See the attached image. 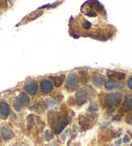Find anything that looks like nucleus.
<instances>
[{"label":"nucleus","instance_id":"23","mask_svg":"<svg viewBox=\"0 0 132 146\" xmlns=\"http://www.w3.org/2000/svg\"><path fill=\"white\" fill-rule=\"evenodd\" d=\"M87 14L89 16H96V13H95V12H87Z\"/></svg>","mask_w":132,"mask_h":146},{"label":"nucleus","instance_id":"4","mask_svg":"<svg viewBox=\"0 0 132 146\" xmlns=\"http://www.w3.org/2000/svg\"><path fill=\"white\" fill-rule=\"evenodd\" d=\"M87 98H89V92H87V89L81 88L76 91V94H75V100H76V103L79 106L87 103Z\"/></svg>","mask_w":132,"mask_h":146},{"label":"nucleus","instance_id":"1","mask_svg":"<svg viewBox=\"0 0 132 146\" xmlns=\"http://www.w3.org/2000/svg\"><path fill=\"white\" fill-rule=\"evenodd\" d=\"M68 123V120L66 119V117H64L63 115H57L55 116L52 120V128L54 132L56 134L61 133V131L63 130L65 126Z\"/></svg>","mask_w":132,"mask_h":146},{"label":"nucleus","instance_id":"21","mask_svg":"<svg viewBox=\"0 0 132 146\" xmlns=\"http://www.w3.org/2000/svg\"><path fill=\"white\" fill-rule=\"evenodd\" d=\"M83 27H84V29H89V27H91V23H89V21H84V23H83Z\"/></svg>","mask_w":132,"mask_h":146},{"label":"nucleus","instance_id":"25","mask_svg":"<svg viewBox=\"0 0 132 146\" xmlns=\"http://www.w3.org/2000/svg\"><path fill=\"white\" fill-rule=\"evenodd\" d=\"M5 4V2L4 1H1V0H0V6H3V5Z\"/></svg>","mask_w":132,"mask_h":146},{"label":"nucleus","instance_id":"10","mask_svg":"<svg viewBox=\"0 0 132 146\" xmlns=\"http://www.w3.org/2000/svg\"><path fill=\"white\" fill-rule=\"evenodd\" d=\"M45 105H46V108L48 110H50V111H54V110L57 109V102L55 100H53V98H48V100H46L45 102Z\"/></svg>","mask_w":132,"mask_h":146},{"label":"nucleus","instance_id":"17","mask_svg":"<svg viewBox=\"0 0 132 146\" xmlns=\"http://www.w3.org/2000/svg\"><path fill=\"white\" fill-rule=\"evenodd\" d=\"M87 122H89V120H87V117H81V118H80V123H81V125H85V124H87Z\"/></svg>","mask_w":132,"mask_h":146},{"label":"nucleus","instance_id":"2","mask_svg":"<svg viewBox=\"0 0 132 146\" xmlns=\"http://www.w3.org/2000/svg\"><path fill=\"white\" fill-rule=\"evenodd\" d=\"M122 100L121 92H112L105 96V105L108 108H113L118 106Z\"/></svg>","mask_w":132,"mask_h":146},{"label":"nucleus","instance_id":"15","mask_svg":"<svg viewBox=\"0 0 132 146\" xmlns=\"http://www.w3.org/2000/svg\"><path fill=\"white\" fill-rule=\"evenodd\" d=\"M27 122H29V127H32L33 125H34V118H33L32 115H30L29 116V118H27Z\"/></svg>","mask_w":132,"mask_h":146},{"label":"nucleus","instance_id":"6","mask_svg":"<svg viewBox=\"0 0 132 146\" xmlns=\"http://www.w3.org/2000/svg\"><path fill=\"white\" fill-rule=\"evenodd\" d=\"M41 89L43 94H50L53 90V83L50 80H43L41 82Z\"/></svg>","mask_w":132,"mask_h":146},{"label":"nucleus","instance_id":"18","mask_svg":"<svg viewBox=\"0 0 132 146\" xmlns=\"http://www.w3.org/2000/svg\"><path fill=\"white\" fill-rule=\"evenodd\" d=\"M52 134H51V132H50V131H46V140H48V141H49V140H51V139H52Z\"/></svg>","mask_w":132,"mask_h":146},{"label":"nucleus","instance_id":"11","mask_svg":"<svg viewBox=\"0 0 132 146\" xmlns=\"http://www.w3.org/2000/svg\"><path fill=\"white\" fill-rule=\"evenodd\" d=\"M1 135H2L3 139L5 140H10L13 137V133H12V131L10 130V129H8V128H2L1 129Z\"/></svg>","mask_w":132,"mask_h":146},{"label":"nucleus","instance_id":"7","mask_svg":"<svg viewBox=\"0 0 132 146\" xmlns=\"http://www.w3.org/2000/svg\"><path fill=\"white\" fill-rule=\"evenodd\" d=\"M0 115H1V117L3 119H7L9 115H10V108L4 102L0 103Z\"/></svg>","mask_w":132,"mask_h":146},{"label":"nucleus","instance_id":"26","mask_svg":"<svg viewBox=\"0 0 132 146\" xmlns=\"http://www.w3.org/2000/svg\"><path fill=\"white\" fill-rule=\"evenodd\" d=\"M131 146H132V144H131Z\"/></svg>","mask_w":132,"mask_h":146},{"label":"nucleus","instance_id":"9","mask_svg":"<svg viewBox=\"0 0 132 146\" xmlns=\"http://www.w3.org/2000/svg\"><path fill=\"white\" fill-rule=\"evenodd\" d=\"M93 82L98 86H102L103 84H105L106 82V78L104 75L102 74H96V75L93 77Z\"/></svg>","mask_w":132,"mask_h":146},{"label":"nucleus","instance_id":"19","mask_svg":"<svg viewBox=\"0 0 132 146\" xmlns=\"http://www.w3.org/2000/svg\"><path fill=\"white\" fill-rule=\"evenodd\" d=\"M127 85H128V87H129L130 89H132V77H130L129 79H128Z\"/></svg>","mask_w":132,"mask_h":146},{"label":"nucleus","instance_id":"12","mask_svg":"<svg viewBox=\"0 0 132 146\" xmlns=\"http://www.w3.org/2000/svg\"><path fill=\"white\" fill-rule=\"evenodd\" d=\"M123 107H124V109L132 111V94H129L126 96L125 100H124V103H123Z\"/></svg>","mask_w":132,"mask_h":146},{"label":"nucleus","instance_id":"5","mask_svg":"<svg viewBox=\"0 0 132 146\" xmlns=\"http://www.w3.org/2000/svg\"><path fill=\"white\" fill-rule=\"evenodd\" d=\"M25 89L29 94L35 96L37 94V91H38V85H37V83L34 80H29L25 84Z\"/></svg>","mask_w":132,"mask_h":146},{"label":"nucleus","instance_id":"22","mask_svg":"<svg viewBox=\"0 0 132 146\" xmlns=\"http://www.w3.org/2000/svg\"><path fill=\"white\" fill-rule=\"evenodd\" d=\"M129 139H130L129 136H128V135H126V136L124 137V142H128V141H129Z\"/></svg>","mask_w":132,"mask_h":146},{"label":"nucleus","instance_id":"16","mask_svg":"<svg viewBox=\"0 0 132 146\" xmlns=\"http://www.w3.org/2000/svg\"><path fill=\"white\" fill-rule=\"evenodd\" d=\"M13 108H14V110H15V111H17V112H19V111H21V105H19L17 102H14Z\"/></svg>","mask_w":132,"mask_h":146},{"label":"nucleus","instance_id":"3","mask_svg":"<svg viewBox=\"0 0 132 146\" xmlns=\"http://www.w3.org/2000/svg\"><path fill=\"white\" fill-rule=\"evenodd\" d=\"M78 84H79V77H78L76 74H70V75L67 77V79H66L65 86H66V88L69 89V90L75 89L78 86Z\"/></svg>","mask_w":132,"mask_h":146},{"label":"nucleus","instance_id":"20","mask_svg":"<svg viewBox=\"0 0 132 146\" xmlns=\"http://www.w3.org/2000/svg\"><path fill=\"white\" fill-rule=\"evenodd\" d=\"M69 131H70V130H66L65 132H64V134L62 135V140H65V139H66V137H67V135L69 134Z\"/></svg>","mask_w":132,"mask_h":146},{"label":"nucleus","instance_id":"13","mask_svg":"<svg viewBox=\"0 0 132 146\" xmlns=\"http://www.w3.org/2000/svg\"><path fill=\"white\" fill-rule=\"evenodd\" d=\"M105 87L107 90H112L117 87V80L116 79H109L108 81L105 82Z\"/></svg>","mask_w":132,"mask_h":146},{"label":"nucleus","instance_id":"14","mask_svg":"<svg viewBox=\"0 0 132 146\" xmlns=\"http://www.w3.org/2000/svg\"><path fill=\"white\" fill-rule=\"evenodd\" d=\"M52 79L56 86H60L63 82V76H56V77H52Z\"/></svg>","mask_w":132,"mask_h":146},{"label":"nucleus","instance_id":"8","mask_svg":"<svg viewBox=\"0 0 132 146\" xmlns=\"http://www.w3.org/2000/svg\"><path fill=\"white\" fill-rule=\"evenodd\" d=\"M16 102H17L21 106H27L29 105V103H30V98H29V96H27V94L21 92V94H18Z\"/></svg>","mask_w":132,"mask_h":146},{"label":"nucleus","instance_id":"24","mask_svg":"<svg viewBox=\"0 0 132 146\" xmlns=\"http://www.w3.org/2000/svg\"><path fill=\"white\" fill-rule=\"evenodd\" d=\"M126 121H127L128 123L132 124V116H131V117H129V118H127V120H126Z\"/></svg>","mask_w":132,"mask_h":146}]
</instances>
